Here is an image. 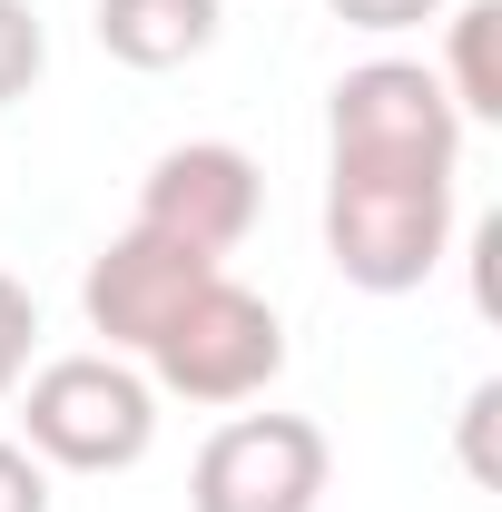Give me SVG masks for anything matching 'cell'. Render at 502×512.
<instances>
[{
    "label": "cell",
    "mask_w": 502,
    "mask_h": 512,
    "mask_svg": "<svg viewBox=\"0 0 502 512\" xmlns=\"http://www.w3.org/2000/svg\"><path fill=\"white\" fill-rule=\"evenodd\" d=\"M276 375H286V325H276V306H266L256 286H237L227 266H217L188 306L168 316V335L148 345V384L178 394V404H247V394H266Z\"/></svg>",
    "instance_id": "obj_3"
},
{
    "label": "cell",
    "mask_w": 502,
    "mask_h": 512,
    "mask_svg": "<svg viewBox=\"0 0 502 512\" xmlns=\"http://www.w3.org/2000/svg\"><path fill=\"white\" fill-rule=\"evenodd\" d=\"M493 30H502V0H463L453 20H443V99L463 109V128L502 119V79H493Z\"/></svg>",
    "instance_id": "obj_9"
},
{
    "label": "cell",
    "mask_w": 502,
    "mask_h": 512,
    "mask_svg": "<svg viewBox=\"0 0 502 512\" xmlns=\"http://www.w3.org/2000/svg\"><path fill=\"white\" fill-rule=\"evenodd\" d=\"M99 50L119 69H188L217 50V0H99Z\"/></svg>",
    "instance_id": "obj_8"
},
{
    "label": "cell",
    "mask_w": 502,
    "mask_h": 512,
    "mask_svg": "<svg viewBox=\"0 0 502 512\" xmlns=\"http://www.w3.org/2000/svg\"><path fill=\"white\" fill-rule=\"evenodd\" d=\"M335 483V444L306 414H237L217 424L188 473V512H315Z\"/></svg>",
    "instance_id": "obj_5"
},
{
    "label": "cell",
    "mask_w": 502,
    "mask_h": 512,
    "mask_svg": "<svg viewBox=\"0 0 502 512\" xmlns=\"http://www.w3.org/2000/svg\"><path fill=\"white\" fill-rule=\"evenodd\" d=\"M345 30H375V40H394V30H424V20H443V0H325Z\"/></svg>",
    "instance_id": "obj_12"
},
{
    "label": "cell",
    "mask_w": 502,
    "mask_h": 512,
    "mask_svg": "<svg viewBox=\"0 0 502 512\" xmlns=\"http://www.w3.org/2000/svg\"><path fill=\"white\" fill-rule=\"evenodd\" d=\"M20 434L60 473H128L158 444V384L128 355H60L20 394Z\"/></svg>",
    "instance_id": "obj_2"
},
{
    "label": "cell",
    "mask_w": 502,
    "mask_h": 512,
    "mask_svg": "<svg viewBox=\"0 0 502 512\" xmlns=\"http://www.w3.org/2000/svg\"><path fill=\"white\" fill-rule=\"evenodd\" d=\"M207 276H217V256L178 247V237H158V227H119L109 247L89 256V276H79L89 335H109V355H148V345L168 335V316L188 306Z\"/></svg>",
    "instance_id": "obj_7"
},
{
    "label": "cell",
    "mask_w": 502,
    "mask_h": 512,
    "mask_svg": "<svg viewBox=\"0 0 502 512\" xmlns=\"http://www.w3.org/2000/svg\"><path fill=\"white\" fill-rule=\"evenodd\" d=\"M256 207H266V178H256L247 148H227V138H188V148H168L148 178H138V217L128 227H158V237H178L197 256H227L247 247Z\"/></svg>",
    "instance_id": "obj_6"
},
{
    "label": "cell",
    "mask_w": 502,
    "mask_h": 512,
    "mask_svg": "<svg viewBox=\"0 0 502 512\" xmlns=\"http://www.w3.org/2000/svg\"><path fill=\"white\" fill-rule=\"evenodd\" d=\"M40 69H50V30H40V10H30V0H0V109L30 99Z\"/></svg>",
    "instance_id": "obj_10"
},
{
    "label": "cell",
    "mask_w": 502,
    "mask_h": 512,
    "mask_svg": "<svg viewBox=\"0 0 502 512\" xmlns=\"http://www.w3.org/2000/svg\"><path fill=\"white\" fill-rule=\"evenodd\" d=\"M453 247V168H325V256L365 296H414Z\"/></svg>",
    "instance_id": "obj_1"
},
{
    "label": "cell",
    "mask_w": 502,
    "mask_h": 512,
    "mask_svg": "<svg viewBox=\"0 0 502 512\" xmlns=\"http://www.w3.org/2000/svg\"><path fill=\"white\" fill-rule=\"evenodd\" d=\"M0 512H50V473H40V453L10 444V434H0Z\"/></svg>",
    "instance_id": "obj_13"
},
{
    "label": "cell",
    "mask_w": 502,
    "mask_h": 512,
    "mask_svg": "<svg viewBox=\"0 0 502 512\" xmlns=\"http://www.w3.org/2000/svg\"><path fill=\"white\" fill-rule=\"evenodd\" d=\"M325 148H335V168H453L463 109L443 99L424 60H365L325 99Z\"/></svg>",
    "instance_id": "obj_4"
},
{
    "label": "cell",
    "mask_w": 502,
    "mask_h": 512,
    "mask_svg": "<svg viewBox=\"0 0 502 512\" xmlns=\"http://www.w3.org/2000/svg\"><path fill=\"white\" fill-rule=\"evenodd\" d=\"M30 345H40V306H30L20 276H0V394L30 375Z\"/></svg>",
    "instance_id": "obj_11"
}]
</instances>
